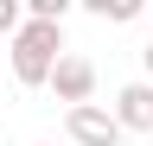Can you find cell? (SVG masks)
Returning a JSON list of instances; mask_svg holds the SVG:
<instances>
[{
  "label": "cell",
  "instance_id": "1",
  "mask_svg": "<svg viewBox=\"0 0 153 146\" xmlns=\"http://www.w3.org/2000/svg\"><path fill=\"white\" fill-rule=\"evenodd\" d=\"M57 64H64V32L45 26V19H26V32L13 38V76L26 89H38V83L57 76Z\"/></svg>",
  "mask_w": 153,
  "mask_h": 146
},
{
  "label": "cell",
  "instance_id": "2",
  "mask_svg": "<svg viewBox=\"0 0 153 146\" xmlns=\"http://www.w3.org/2000/svg\"><path fill=\"white\" fill-rule=\"evenodd\" d=\"M64 127H70L76 146H121V134H128V127L115 121V108H96V102H89V108H70Z\"/></svg>",
  "mask_w": 153,
  "mask_h": 146
},
{
  "label": "cell",
  "instance_id": "3",
  "mask_svg": "<svg viewBox=\"0 0 153 146\" xmlns=\"http://www.w3.org/2000/svg\"><path fill=\"white\" fill-rule=\"evenodd\" d=\"M51 89H57V102L89 108V95H96V64H89V57H64L57 76H51Z\"/></svg>",
  "mask_w": 153,
  "mask_h": 146
},
{
  "label": "cell",
  "instance_id": "4",
  "mask_svg": "<svg viewBox=\"0 0 153 146\" xmlns=\"http://www.w3.org/2000/svg\"><path fill=\"white\" fill-rule=\"evenodd\" d=\"M115 121L128 134H153V83H128L115 95Z\"/></svg>",
  "mask_w": 153,
  "mask_h": 146
},
{
  "label": "cell",
  "instance_id": "5",
  "mask_svg": "<svg viewBox=\"0 0 153 146\" xmlns=\"http://www.w3.org/2000/svg\"><path fill=\"white\" fill-rule=\"evenodd\" d=\"M89 13L108 26H128V19H140V0H89Z\"/></svg>",
  "mask_w": 153,
  "mask_h": 146
},
{
  "label": "cell",
  "instance_id": "6",
  "mask_svg": "<svg viewBox=\"0 0 153 146\" xmlns=\"http://www.w3.org/2000/svg\"><path fill=\"white\" fill-rule=\"evenodd\" d=\"M0 32H7V38L26 32V26H19V0H0Z\"/></svg>",
  "mask_w": 153,
  "mask_h": 146
},
{
  "label": "cell",
  "instance_id": "7",
  "mask_svg": "<svg viewBox=\"0 0 153 146\" xmlns=\"http://www.w3.org/2000/svg\"><path fill=\"white\" fill-rule=\"evenodd\" d=\"M140 57H147V76H153V38H147V51H140Z\"/></svg>",
  "mask_w": 153,
  "mask_h": 146
}]
</instances>
